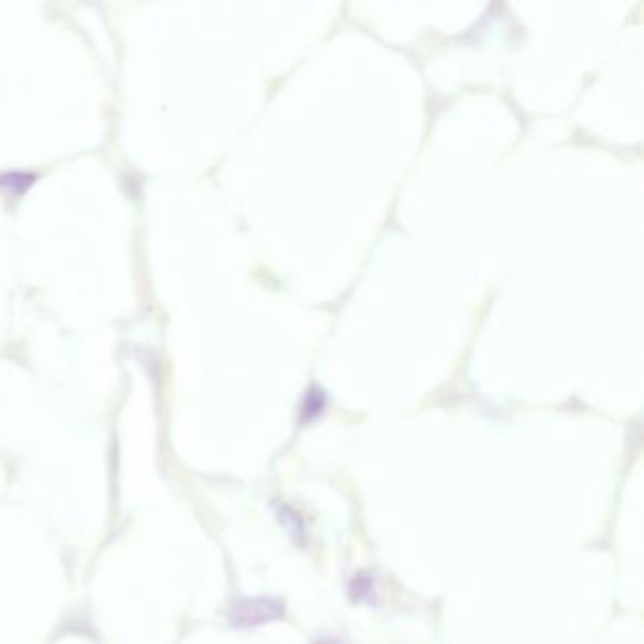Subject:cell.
<instances>
[{
  "label": "cell",
  "mask_w": 644,
  "mask_h": 644,
  "mask_svg": "<svg viewBox=\"0 0 644 644\" xmlns=\"http://www.w3.org/2000/svg\"><path fill=\"white\" fill-rule=\"evenodd\" d=\"M284 605L272 597H250L238 599L229 609L231 626L238 629L257 628L280 620L284 616Z\"/></svg>",
  "instance_id": "cell-1"
},
{
  "label": "cell",
  "mask_w": 644,
  "mask_h": 644,
  "mask_svg": "<svg viewBox=\"0 0 644 644\" xmlns=\"http://www.w3.org/2000/svg\"><path fill=\"white\" fill-rule=\"evenodd\" d=\"M314 644H342L340 641H335V639H323V641H318Z\"/></svg>",
  "instance_id": "cell-2"
}]
</instances>
